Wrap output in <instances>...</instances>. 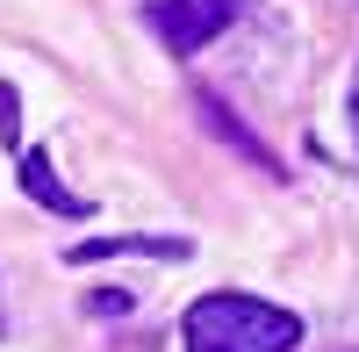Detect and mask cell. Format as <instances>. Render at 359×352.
<instances>
[{"mask_svg": "<svg viewBox=\"0 0 359 352\" xmlns=\"http://www.w3.org/2000/svg\"><path fill=\"white\" fill-rule=\"evenodd\" d=\"M0 331H8V316H0Z\"/></svg>", "mask_w": 359, "mask_h": 352, "instance_id": "obj_6", "label": "cell"}, {"mask_svg": "<svg viewBox=\"0 0 359 352\" xmlns=\"http://www.w3.org/2000/svg\"><path fill=\"white\" fill-rule=\"evenodd\" d=\"M22 194H36L43 209H57V216H86V194H72V187H57V172H50V158L43 151H22Z\"/></svg>", "mask_w": 359, "mask_h": 352, "instance_id": "obj_3", "label": "cell"}, {"mask_svg": "<svg viewBox=\"0 0 359 352\" xmlns=\"http://www.w3.org/2000/svg\"><path fill=\"white\" fill-rule=\"evenodd\" d=\"M144 22L165 36V50H201V43H216L223 29L237 22V0H151L144 8Z\"/></svg>", "mask_w": 359, "mask_h": 352, "instance_id": "obj_2", "label": "cell"}, {"mask_svg": "<svg viewBox=\"0 0 359 352\" xmlns=\"http://www.w3.org/2000/svg\"><path fill=\"white\" fill-rule=\"evenodd\" d=\"M352 137H359V79H352Z\"/></svg>", "mask_w": 359, "mask_h": 352, "instance_id": "obj_5", "label": "cell"}, {"mask_svg": "<svg viewBox=\"0 0 359 352\" xmlns=\"http://www.w3.org/2000/svg\"><path fill=\"white\" fill-rule=\"evenodd\" d=\"M0 137H15V86H0Z\"/></svg>", "mask_w": 359, "mask_h": 352, "instance_id": "obj_4", "label": "cell"}, {"mask_svg": "<svg viewBox=\"0 0 359 352\" xmlns=\"http://www.w3.org/2000/svg\"><path fill=\"white\" fill-rule=\"evenodd\" d=\"M302 324L259 295H201L187 309V352H294Z\"/></svg>", "mask_w": 359, "mask_h": 352, "instance_id": "obj_1", "label": "cell"}]
</instances>
